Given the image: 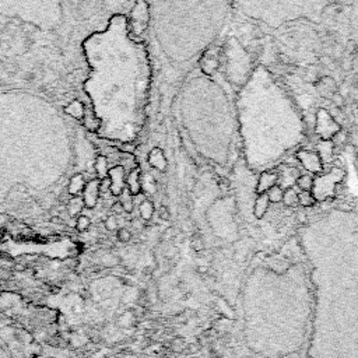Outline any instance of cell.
Listing matches in <instances>:
<instances>
[{
	"instance_id": "obj_1",
	"label": "cell",
	"mask_w": 358,
	"mask_h": 358,
	"mask_svg": "<svg viewBox=\"0 0 358 358\" xmlns=\"http://www.w3.org/2000/svg\"><path fill=\"white\" fill-rule=\"evenodd\" d=\"M255 269L241 294L238 358H306L313 315L309 270Z\"/></svg>"
},
{
	"instance_id": "obj_2",
	"label": "cell",
	"mask_w": 358,
	"mask_h": 358,
	"mask_svg": "<svg viewBox=\"0 0 358 358\" xmlns=\"http://www.w3.org/2000/svg\"><path fill=\"white\" fill-rule=\"evenodd\" d=\"M327 215L337 256L309 258L313 315L306 358H358V210Z\"/></svg>"
},
{
	"instance_id": "obj_3",
	"label": "cell",
	"mask_w": 358,
	"mask_h": 358,
	"mask_svg": "<svg viewBox=\"0 0 358 358\" xmlns=\"http://www.w3.org/2000/svg\"><path fill=\"white\" fill-rule=\"evenodd\" d=\"M238 108L245 158L254 170L277 163L304 137L298 109L262 66L240 94Z\"/></svg>"
},
{
	"instance_id": "obj_4",
	"label": "cell",
	"mask_w": 358,
	"mask_h": 358,
	"mask_svg": "<svg viewBox=\"0 0 358 358\" xmlns=\"http://www.w3.org/2000/svg\"><path fill=\"white\" fill-rule=\"evenodd\" d=\"M344 178V171L341 168H332L330 172L313 178V186L311 193L316 202H326L336 195V186Z\"/></svg>"
},
{
	"instance_id": "obj_5",
	"label": "cell",
	"mask_w": 358,
	"mask_h": 358,
	"mask_svg": "<svg viewBox=\"0 0 358 358\" xmlns=\"http://www.w3.org/2000/svg\"><path fill=\"white\" fill-rule=\"evenodd\" d=\"M341 129V125L334 117L326 111L319 109L316 115V135L320 137V140H332L333 136Z\"/></svg>"
},
{
	"instance_id": "obj_6",
	"label": "cell",
	"mask_w": 358,
	"mask_h": 358,
	"mask_svg": "<svg viewBox=\"0 0 358 358\" xmlns=\"http://www.w3.org/2000/svg\"><path fill=\"white\" fill-rule=\"evenodd\" d=\"M149 21H150L149 5L144 3V2L135 3V7L132 9V26L135 28V33H143L149 26Z\"/></svg>"
},
{
	"instance_id": "obj_7",
	"label": "cell",
	"mask_w": 358,
	"mask_h": 358,
	"mask_svg": "<svg viewBox=\"0 0 358 358\" xmlns=\"http://www.w3.org/2000/svg\"><path fill=\"white\" fill-rule=\"evenodd\" d=\"M109 192L113 196H122L126 189V170L124 165H115L108 172Z\"/></svg>"
},
{
	"instance_id": "obj_8",
	"label": "cell",
	"mask_w": 358,
	"mask_h": 358,
	"mask_svg": "<svg viewBox=\"0 0 358 358\" xmlns=\"http://www.w3.org/2000/svg\"><path fill=\"white\" fill-rule=\"evenodd\" d=\"M297 160L311 174H322L323 171V163L316 151L300 150L297 153Z\"/></svg>"
},
{
	"instance_id": "obj_9",
	"label": "cell",
	"mask_w": 358,
	"mask_h": 358,
	"mask_svg": "<svg viewBox=\"0 0 358 358\" xmlns=\"http://www.w3.org/2000/svg\"><path fill=\"white\" fill-rule=\"evenodd\" d=\"M0 358H30L23 351V347L0 332Z\"/></svg>"
},
{
	"instance_id": "obj_10",
	"label": "cell",
	"mask_w": 358,
	"mask_h": 358,
	"mask_svg": "<svg viewBox=\"0 0 358 358\" xmlns=\"http://www.w3.org/2000/svg\"><path fill=\"white\" fill-rule=\"evenodd\" d=\"M81 195H83L81 196V199H83V202H84V207H95L98 200H99V195H101V181H99L98 178L88 181Z\"/></svg>"
},
{
	"instance_id": "obj_11",
	"label": "cell",
	"mask_w": 358,
	"mask_h": 358,
	"mask_svg": "<svg viewBox=\"0 0 358 358\" xmlns=\"http://www.w3.org/2000/svg\"><path fill=\"white\" fill-rule=\"evenodd\" d=\"M277 181H279V175H277L276 172L263 171L261 175H259V179H258L256 192H258L259 195L267 193V190H270L273 186L277 185Z\"/></svg>"
},
{
	"instance_id": "obj_12",
	"label": "cell",
	"mask_w": 358,
	"mask_h": 358,
	"mask_svg": "<svg viewBox=\"0 0 358 358\" xmlns=\"http://www.w3.org/2000/svg\"><path fill=\"white\" fill-rule=\"evenodd\" d=\"M126 189L133 197L142 193V171L139 168H133L126 175Z\"/></svg>"
},
{
	"instance_id": "obj_13",
	"label": "cell",
	"mask_w": 358,
	"mask_h": 358,
	"mask_svg": "<svg viewBox=\"0 0 358 358\" xmlns=\"http://www.w3.org/2000/svg\"><path fill=\"white\" fill-rule=\"evenodd\" d=\"M149 164L151 167L157 171H161L165 172L168 168V161H167V157L164 154L163 149L160 147H153L149 153Z\"/></svg>"
},
{
	"instance_id": "obj_14",
	"label": "cell",
	"mask_w": 358,
	"mask_h": 358,
	"mask_svg": "<svg viewBox=\"0 0 358 358\" xmlns=\"http://www.w3.org/2000/svg\"><path fill=\"white\" fill-rule=\"evenodd\" d=\"M316 88L320 97L332 98L337 92V83L332 77H322L316 83Z\"/></svg>"
},
{
	"instance_id": "obj_15",
	"label": "cell",
	"mask_w": 358,
	"mask_h": 358,
	"mask_svg": "<svg viewBox=\"0 0 358 358\" xmlns=\"http://www.w3.org/2000/svg\"><path fill=\"white\" fill-rule=\"evenodd\" d=\"M85 185H87V181H85L84 175L83 174H76V175L72 176V179L69 182V186H67V190L72 195V197H77V196L83 193Z\"/></svg>"
},
{
	"instance_id": "obj_16",
	"label": "cell",
	"mask_w": 358,
	"mask_h": 358,
	"mask_svg": "<svg viewBox=\"0 0 358 358\" xmlns=\"http://www.w3.org/2000/svg\"><path fill=\"white\" fill-rule=\"evenodd\" d=\"M333 151H334V144H333L332 140H319L316 153L320 157L322 163H329L332 160Z\"/></svg>"
},
{
	"instance_id": "obj_17",
	"label": "cell",
	"mask_w": 358,
	"mask_h": 358,
	"mask_svg": "<svg viewBox=\"0 0 358 358\" xmlns=\"http://www.w3.org/2000/svg\"><path fill=\"white\" fill-rule=\"evenodd\" d=\"M269 206H270V202H269V197H267L266 193L258 196V199H256V202H255V206H254L255 217H256L258 220L263 218V217L266 215L267 210H269Z\"/></svg>"
},
{
	"instance_id": "obj_18",
	"label": "cell",
	"mask_w": 358,
	"mask_h": 358,
	"mask_svg": "<svg viewBox=\"0 0 358 358\" xmlns=\"http://www.w3.org/2000/svg\"><path fill=\"white\" fill-rule=\"evenodd\" d=\"M94 170L97 172V176L99 181H104L108 178L109 172V165H108V158L105 156H98L94 161Z\"/></svg>"
},
{
	"instance_id": "obj_19",
	"label": "cell",
	"mask_w": 358,
	"mask_h": 358,
	"mask_svg": "<svg viewBox=\"0 0 358 358\" xmlns=\"http://www.w3.org/2000/svg\"><path fill=\"white\" fill-rule=\"evenodd\" d=\"M200 66H202V70L206 74H208V76H211V74H214L217 70H218V66H220V62H218V59L215 58V56H204V58L202 59V63H200Z\"/></svg>"
},
{
	"instance_id": "obj_20",
	"label": "cell",
	"mask_w": 358,
	"mask_h": 358,
	"mask_svg": "<svg viewBox=\"0 0 358 358\" xmlns=\"http://www.w3.org/2000/svg\"><path fill=\"white\" fill-rule=\"evenodd\" d=\"M66 112L70 115L72 117H74V119H83L84 117V104L81 102V101H77V99H74V101H72L70 104L66 106Z\"/></svg>"
},
{
	"instance_id": "obj_21",
	"label": "cell",
	"mask_w": 358,
	"mask_h": 358,
	"mask_svg": "<svg viewBox=\"0 0 358 358\" xmlns=\"http://www.w3.org/2000/svg\"><path fill=\"white\" fill-rule=\"evenodd\" d=\"M139 213L144 221H150L154 215V203L149 199H144L143 202L139 204Z\"/></svg>"
},
{
	"instance_id": "obj_22",
	"label": "cell",
	"mask_w": 358,
	"mask_h": 358,
	"mask_svg": "<svg viewBox=\"0 0 358 358\" xmlns=\"http://www.w3.org/2000/svg\"><path fill=\"white\" fill-rule=\"evenodd\" d=\"M83 208H84V202H83V199L80 196L72 197L70 202L67 203V211H69L70 215H77L78 217L80 213L83 211Z\"/></svg>"
},
{
	"instance_id": "obj_23",
	"label": "cell",
	"mask_w": 358,
	"mask_h": 358,
	"mask_svg": "<svg viewBox=\"0 0 358 358\" xmlns=\"http://www.w3.org/2000/svg\"><path fill=\"white\" fill-rule=\"evenodd\" d=\"M283 203L287 207H295L298 204V192L295 188H288L283 195Z\"/></svg>"
},
{
	"instance_id": "obj_24",
	"label": "cell",
	"mask_w": 358,
	"mask_h": 358,
	"mask_svg": "<svg viewBox=\"0 0 358 358\" xmlns=\"http://www.w3.org/2000/svg\"><path fill=\"white\" fill-rule=\"evenodd\" d=\"M157 190V182L156 179L153 178L151 175H144L142 176V192H146L149 195H153L156 193Z\"/></svg>"
},
{
	"instance_id": "obj_25",
	"label": "cell",
	"mask_w": 358,
	"mask_h": 358,
	"mask_svg": "<svg viewBox=\"0 0 358 358\" xmlns=\"http://www.w3.org/2000/svg\"><path fill=\"white\" fill-rule=\"evenodd\" d=\"M297 185H298V188H300L302 192H311L313 186V176L308 175V174L298 176V178H297Z\"/></svg>"
},
{
	"instance_id": "obj_26",
	"label": "cell",
	"mask_w": 358,
	"mask_h": 358,
	"mask_svg": "<svg viewBox=\"0 0 358 358\" xmlns=\"http://www.w3.org/2000/svg\"><path fill=\"white\" fill-rule=\"evenodd\" d=\"M267 197H269V202L270 203H280L283 202V195H284V190L281 189V186L276 185L270 190H267Z\"/></svg>"
},
{
	"instance_id": "obj_27",
	"label": "cell",
	"mask_w": 358,
	"mask_h": 358,
	"mask_svg": "<svg viewBox=\"0 0 358 358\" xmlns=\"http://www.w3.org/2000/svg\"><path fill=\"white\" fill-rule=\"evenodd\" d=\"M316 200L313 199L311 192H298V204L302 207H312Z\"/></svg>"
},
{
	"instance_id": "obj_28",
	"label": "cell",
	"mask_w": 358,
	"mask_h": 358,
	"mask_svg": "<svg viewBox=\"0 0 358 358\" xmlns=\"http://www.w3.org/2000/svg\"><path fill=\"white\" fill-rule=\"evenodd\" d=\"M124 206L125 213H132L133 207H135V202H133V196L128 192V189H125V192L122 193V200H119Z\"/></svg>"
},
{
	"instance_id": "obj_29",
	"label": "cell",
	"mask_w": 358,
	"mask_h": 358,
	"mask_svg": "<svg viewBox=\"0 0 358 358\" xmlns=\"http://www.w3.org/2000/svg\"><path fill=\"white\" fill-rule=\"evenodd\" d=\"M190 247L196 252H202L203 249H204V240H203V236L199 232H195L190 236Z\"/></svg>"
},
{
	"instance_id": "obj_30",
	"label": "cell",
	"mask_w": 358,
	"mask_h": 358,
	"mask_svg": "<svg viewBox=\"0 0 358 358\" xmlns=\"http://www.w3.org/2000/svg\"><path fill=\"white\" fill-rule=\"evenodd\" d=\"M90 225H91L90 217H87V215L84 214L78 215L77 220H76V228H77L80 232H85V231L90 228Z\"/></svg>"
},
{
	"instance_id": "obj_31",
	"label": "cell",
	"mask_w": 358,
	"mask_h": 358,
	"mask_svg": "<svg viewBox=\"0 0 358 358\" xmlns=\"http://www.w3.org/2000/svg\"><path fill=\"white\" fill-rule=\"evenodd\" d=\"M347 140H348V135H347V132L343 131V129H340L332 139L334 147H336V146H343V144L347 143Z\"/></svg>"
},
{
	"instance_id": "obj_32",
	"label": "cell",
	"mask_w": 358,
	"mask_h": 358,
	"mask_svg": "<svg viewBox=\"0 0 358 358\" xmlns=\"http://www.w3.org/2000/svg\"><path fill=\"white\" fill-rule=\"evenodd\" d=\"M116 236L119 241L122 244H126L132 240V232L128 229V228H119L116 232Z\"/></svg>"
},
{
	"instance_id": "obj_33",
	"label": "cell",
	"mask_w": 358,
	"mask_h": 358,
	"mask_svg": "<svg viewBox=\"0 0 358 358\" xmlns=\"http://www.w3.org/2000/svg\"><path fill=\"white\" fill-rule=\"evenodd\" d=\"M104 225L105 228L108 229V231H116L117 229V220L115 215H109V217H106V220L104 221Z\"/></svg>"
},
{
	"instance_id": "obj_34",
	"label": "cell",
	"mask_w": 358,
	"mask_h": 358,
	"mask_svg": "<svg viewBox=\"0 0 358 358\" xmlns=\"http://www.w3.org/2000/svg\"><path fill=\"white\" fill-rule=\"evenodd\" d=\"M101 263L104 265V266H106V267H112V266H115V265H117L119 263V259H117L116 256H113V255H111V254H106L102 258V261H101Z\"/></svg>"
},
{
	"instance_id": "obj_35",
	"label": "cell",
	"mask_w": 358,
	"mask_h": 358,
	"mask_svg": "<svg viewBox=\"0 0 358 358\" xmlns=\"http://www.w3.org/2000/svg\"><path fill=\"white\" fill-rule=\"evenodd\" d=\"M158 217H160L163 221H170L171 220L170 208L167 207V206H161V207L158 208Z\"/></svg>"
},
{
	"instance_id": "obj_36",
	"label": "cell",
	"mask_w": 358,
	"mask_h": 358,
	"mask_svg": "<svg viewBox=\"0 0 358 358\" xmlns=\"http://www.w3.org/2000/svg\"><path fill=\"white\" fill-rule=\"evenodd\" d=\"M112 211H113V213H116V214H122V213H125L122 203L121 202L113 203V204H112Z\"/></svg>"
},
{
	"instance_id": "obj_37",
	"label": "cell",
	"mask_w": 358,
	"mask_h": 358,
	"mask_svg": "<svg viewBox=\"0 0 358 358\" xmlns=\"http://www.w3.org/2000/svg\"><path fill=\"white\" fill-rule=\"evenodd\" d=\"M332 99L334 101V105H336V106H341V105L344 104V98H343V95H340V94H337V92L333 95Z\"/></svg>"
},
{
	"instance_id": "obj_38",
	"label": "cell",
	"mask_w": 358,
	"mask_h": 358,
	"mask_svg": "<svg viewBox=\"0 0 358 358\" xmlns=\"http://www.w3.org/2000/svg\"><path fill=\"white\" fill-rule=\"evenodd\" d=\"M172 238H174V229H172V228H168V229L164 232L163 240L164 241H168V240H172Z\"/></svg>"
},
{
	"instance_id": "obj_39",
	"label": "cell",
	"mask_w": 358,
	"mask_h": 358,
	"mask_svg": "<svg viewBox=\"0 0 358 358\" xmlns=\"http://www.w3.org/2000/svg\"><path fill=\"white\" fill-rule=\"evenodd\" d=\"M197 272L199 273H207L208 272V267L207 266H200V267H197Z\"/></svg>"
}]
</instances>
